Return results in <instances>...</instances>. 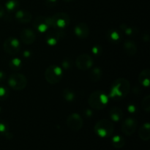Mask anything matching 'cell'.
<instances>
[{"label":"cell","instance_id":"1","mask_svg":"<svg viewBox=\"0 0 150 150\" xmlns=\"http://www.w3.org/2000/svg\"><path fill=\"white\" fill-rule=\"evenodd\" d=\"M130 91V83L124 78L117 79L113 82L109 97L114 100H120L127 96Z\"/></svg>","mask_w":150,"mask_h":150},{"label":"cell","instance_id":"2","mask_svg":"<svg viewBox=\"0 0 150 150\" xmlns=\"http://www.w3.org/2000/svg\"><path fill=\"white\" fill-rule=\"evenodd\" d=\"M108 103V97L102 91H95L90 94L88 98L89 106L95 110H102L107 106Z\"/></svg>","mask_w":150,"mask_h":150},{"label":"cell","instance_id":"3","mask_svg":"<svg viewBox=\"0 0 150 150\" xmlns=\"http://www.w3.org/2000/svg\"><path fill=\"white\" fill-rule=\"evenodd\" d=\"M95 132L101 138L109 137L112 135L114 130V123L107 119L99 120L95 125Z\"/></svg>","mask_w":150,"mask_h":150},{"label":"cell","instance_id":"4","mask_svg":"<svg viewBox=\"0 0 150 150\" xmlns=\"http://www.w3.org/2000/svg\"><path fill=\"white\" fill-rule=\"evenodd\" d=\"M51 27L57 29H62L67 27L70 22V16L68 14L63 12L57 13L50 17Z\"/></svg>","mask_w":150,"mask_h":150},{"label":"cell","instance_id":"5","mask_svg":"<svg viewBox=\"0 0 150 150\" xmlns=\"http://www.w3.org/2000/svg\"><path fill=\"white\" fill-rule=\"evenodd\" d=\"M63 76L62 70L57 65H51L45 72V79L50 84H56L61 81Z\"/></svg>","mask_w":150,"mask_h":150},{"label":"cell","instance_id":"6","mask_svg":"<svg viewBox=\"0 0 150 150\" xmlns=\"http://www.w3.org/2000/svg\"><path fill=\"white\" fill-rule=\"evenodd\" d=\"M8 84L14 90L21 91L26 88L27 85V79L21 73H13L8 78Z\"/></svg>","mask_w":150,"mask_h":150},{"label":"cell","instance_id":"7","mask_svg":"<svg viewBox=\"0 0 150 150\" xmlns=\"http://www.w3.org/2000/svg\"><path fill=\"white\" fill-rule=\"evenodd\" d=\"M3 48L7 54L10 55H15L20 51V42L15 38H8L3 43Z\"/></svg>","mask_w":150,"mask_h":150},{"label":"cell","instance_id":"8","mask_svg":"<svg viewBox=\"0 0 150 150\" xmlns=\"http://www.w3.org/2000/svg\"><path fill=\"white\" fill-rule=\"evenodd\" d=\"M66 124L68 128L73 131H79L83 127V120L79 114L73 113L68 116Z\"/></svg>","mask_w":150,"mask_h":150},{"label":"cell","instance_id":"9","mask_svg":"<svg viewBox=\"0 0 150 150\" xmlns=\"http://www.w3.org/2000/svg\"><path fill=\"white\" fill-rule=\"evenodd\" d=\"M93 59L87 54H83L79 55L76 59V65L79 70H87L93 65Z\"/></svg>","mask_w":150,"mask_h":150},{"label":"cell","instance_id":"10","mask_svg":"<svg viewBox=\"0 0 150 150\" xmlns=\"http://www.w3.org/2000/svg\"><path fill=\"white\" fill-rule=\"evenodd\" d=\"M138 127V122L136 119L129 117L122 123V132L126 136H132L136 132Z\"/></svg>","mask_w":150,"mask_h":150},{"label":"cell","instance_id":"11","mask_svg":"<svg viewBox=\"0 0 150 150\" xmlns=\"http://www.w3.org/2000/svg\"><path fill=\"white\" fill-rule=\"evenodd\" d=\"M33 26L39 32L43 33L46 32L48 28L51 27L50 17L42 16H37L33 21Z\"/></svg>","mask_w":150,"mask_h":150},{"label":"cell","instance_id":"12","mask_svg":"<svg viewBox=\"0 0 150 150\" xmlns=\"http://www.w3.org/2000/svg\"><path fill=\"white\" fill-rule=\"evenodd\" d=\"M21 40L26 45H31L36 40V34L32 29H24L21 31L20 35Z\"/></svg>","mask_w":150,"mask_h":150},{"label":"cell","instance_id":"13","mask_svg":"<svg viewBox=\"0 0 150 150\" xmlns=\"http://www.w3.org/2000/svg\"><path fill=\"white\" fill-rule=\"evenodd\" d=\"M62 34L64 33L60 31V29H57V31H51L48 32L45 37L46 42L51 46L56 45L58 43L59 41L63 38Z\"/></svg>","mask_w":150,"mask_h":150},{"label":"cell","instance_id":"14","mask_svg":"<svg viewBox=\"0 0 150 150\" xmlns=\"http://www.w3.org/2000/svg\"><path fill=\"white\" fill-rule=\"evenodd\" d=\"M74 32L78 38L86 39L89 35V28L84 22H80L74 28Z\"/></svg>","mask_w":150,"mask_h":150},{"label":"cell","instance_id":"15","mask_svg":"<svg viewBox=\"0 0 150 150\" xmlns=\"http://www.w3.org/2000/svg\"><path fill=\"white\" fill-rule=\"evenodd\" d=\"M16 19L19 23H27L32 21V15L28 10H19L16 13Z\"/></svg>","mask_w":150,"mask_h":150},{"label":"cell","instance_id":"16","mask_svg":"<svg viewBox=\"0 0 150 150\" xmlns=\"http://www.w3.org/2000/svg\"><path fill=\"white\" fill-rule=\"evenodd\" d=\"M139 136L142 141L147 142L150 139V125L146 122L142 125L139 130Z\"/></svg>","mask_w":150,"mask_h":150},{"label":"cell","instance_id":"17","mask_svg":"<svg viewBox=\"0 0 150 150\" xmlns=\"http://www.w3.org/2000/svg\"><path fill=\"white\" fill-rule=\"evenodd\" d=\"M124 51L128 56H134L137 53V46L133 41L126 40L123 45Z\"/></svg>","mask_w":150,"mask_h":150},{"label":"cell","instance_id":"18","mask_svg":"<svg viewBox=\"0 0 150 150\" xmlns=\"http://www.w3.org/2000/svg\"><path fill=\"white\" fill-rule=\"evenodd\" d=\"M150 70L149 69L146 68L142 70L139 76V81L141 84L145 87H149L150 81Z\"/></svg>","mask_w":150,"mask_h":150},{"label":"cell","instance_id":"19","mask_svg":"<svg viewBox=\"0 0 150 150\" xmlns=\"http://www.w3.org/2000/svg\"><path fill=\"white\" fill-rule=\"evenodd\" d=\"M109 116L113 122H120L122 118L123 112L122 110L117 106L112 107L109 111Z\"/></svg>","mask_w":150,"mask_h":150},{"label":"cell","instance_id":"20","mask_svg":"<svg viewBox=\"0 0 150 150\" xmlns=\"http://www.w3.org/2000/svg\"><path fill=\"white\" fill-rule=\"evenodd\" d=\"M111 143H112L114 147H115L116 149H121L125 144V140L123 137L117 135V136L113 137L112 140H111Z\"/></svg>","mask_w":150,"mask_h":150},{"label":"cell","instance_id":"21","mask_svg":"<svg viewBox=\"0 0 150 150\" xmlns=\"http://www.w3.org/2000/svg\"><path fill=\"white\" fill-rule=\"evenodd\" d=\"M102 76V70L99 67H95L92 70L90 73V79L92 81L96 82L100 79Z\"/></svg>","mask_w":150,"mask_h":150},{"label":"cell","instance_id":"22","mask_svg":"<svg viewBox=\"0 0 150 150\" xmlns=\"http://www.w3.org/2000/svg\"><path fill=\"white\" fill-rule=\"evenodd\" d=\"M18 7L19 2L17 0H9V1H7L5 4L6 9H7V10H8V11L10 12L17 10Z\"/></svg>","mask_w":150,"mask_h":150},{"label":"cell","instance_id":"23","mask_svg":"<svg viewBox=\"0 0 150 150\" xmlns=\"http://www.w3.org/2000/svg\"><path fill=\"white\" fill-rule=\"evenodd\" d=\"M62 96L65 100L70 102V101H73L75 99L76 95H75L73 91H72L70 89H68V88H65L62 92Z\"/></svg>","mask_w":150,"mask_h":150},{"label":"cell","instance_id":"24","mask_svg":"<svg viewBox=\"0 0 150 150\" xmlns=\"http://www.w3.org/2000/svg\"><path fill=\"white\" fill-rule=\"evenodd\" d=\"M9 66H10V67L12 69V70H20V68L22 66L21 60L19 59L18 58L13 59H12L11 61L10 62Z\"/></svg>","mask_w":150,"mask_h":150},{"label":"cell","instance_id":"25","mask_svg":"<svg viewBox=\"0 0 150 150\" xmlns=\"http://www.w3.org/2000/svg\"><path fill=\"white\" fill-rule=\"evenodd\" d=\"M142 106L144 111L149 113L150 111V96L146 95L143 98L142 102Z\"/></svg>","mask_w":150,"mask_h":150},{"label":"cell","instance_id":"26","mask_svg":"<svg viewBox=\"0 0 150 150\" xmlns=\"http://www.w3.org/2000/svg\"><path fill=\"white\" fill-rule=\"evenodd\" d=\"M108 36H109V38L111 39V40L114 41V42H117V41L120 40V38H121L120 34L116 30L110 31L109 34H108Z\"/></svg>","mask_w":150,"mask_h":150},{"label":"cell","instance_id":"27","mask_svg":"<svg viewBox=\"0 0 150 150\" xmlns=\"http://www.w3.org/2000/svg\"><path fill=\"white\" fill-rule=\"evenodd\" d=\"M9 95L8 90L4 86H0V100H4L7 98Z\"/></svg>","mask_w":150,"mask_h":150},{"label":"cell","instance_id":"28","mask_svg":"<svg viewBox=\"0 0 150 150\" xmlns=\"http://www.w3.org/2000/svg\"><path fill=\"white\" fill-rule=\"evenodd\" d=\"M121 27H122V29L123 30V32H124L126 35H133V29H132L131 27H129V26H127V25L125 24H122L121 26Z\"/></svg>","mask_w":150,"mask_h":150},{"label":"cell","instance_id":"29","mask_svg":"<svg viewBox=\"0 0 150 150\" xmlns=\"http://www.w3.org/2000/svg\"><path fill=\"white\" fill-rule=\"evenodd\" d=\"M58 0H45V5L48 7H53L57 4Z\"/></svg>","mask_w":150,"mask_h":150},{"label":"cell","instance_id":"30","mask_svg":"<svg viewBox=\"0 0 150 150\" xmlns=\"http://www.w3.org/2000/svg\"><path fill=\"white\" fill-rule=\"evenodd\" d=\"M7 127L4 122H0V133H6Z\"/></svg>","mask_w":150,"mask_h":150},{"label":"cell","instance_id":"31","mask_svg":"<svg viewBox=\"0 0 150 150\" xmlns=\"http://www.w3.org/2000/svg\"><path fill=\"white\" fill-rule=\"evenodd\" d=\"M4 13H5V10H4V7L0 5V18L4 16Z\"/></svg>","mask_w":150,"mask_h":150},{"label":"cell","instance_id":"32","mask_svg":"<svg viewBox=\"0 0 150 150\" xmlns=\"http://www.w3.org/2000/svg\"><path fill=\"white\" fill-rule=\"evenodd\" d=\"M5 73L3 71H1V70H0V82H2L5 79Z\"/></svg>","mask_w":150,"mask_h":150},{"label":"cell","instance_id":"33","mask_svg":"<svg viewBox=\"0 0 150 150\" xmlns=\"http://www.w3.org/2000/svg\"><path fill=\"white\" fill-rule=\"evenodd\" d=\"M99 46H95L93 47V48H92V51H93V53L95 54H98V53H99Z\"/></svg>","mask_w":150,"mask_h":150},{"label":"cell","instance_id":"34","mask_svg":"<svg viewBox=\"0 0 150 150\" xmlns=\"http://www.w3.org/2000/svg\"><path fill=\"white\" fill-rule=\"evenodd\" d=\"M5 136L7 138V139H12V138H13V135H12L11 133H5Z\"/></svg>","mask_w":150,"mask_h":150},{"label":"cell","instance_id":"35","mask_svg":"<svg viewBox=\"0 0 150 150\" xmlns=\"http://www.w3.org/2000/svg\"><path fill=\"white\" fill-rule=\"evenodd\" d=\"M130 106H131V108H129V110H130V112H133V111H135V108H134V106H133V105H130Z\"/></svg>","mask_w":150,"mask_h":150},{"label":"cell","instance_id":"36","mask_svg":"<svg viewBox=\"0 0 150 150\" xmlns=\"http://www.w3.org/2000/svg\"><path fill=\"white\" fill-rule=\"evenodd\" d=\"M64 1H67V2H70V1H73V0H64Z\"/></svg>","mask_w":150,"mask_h":150}]
</instances>
